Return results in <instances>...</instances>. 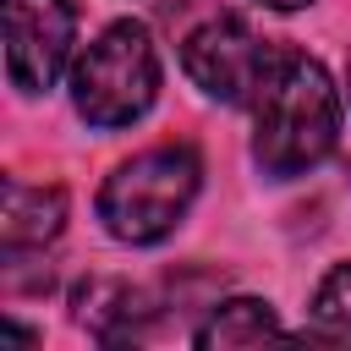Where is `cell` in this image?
Masks as SVG:
<instances>
[{"label":"cell","instance_id":"1","mask_svg":"<svg viewBox=\"0 0 351 351\" xmlns=\"http://www.w3.org/2000/svg\"><path fill=\"white\" fill-rule=\"evenodd\" d=\"M340 143V88L324 60L302 49H274L252 93V154L274 181L307 176Z\"/></svg>","mask_w":351,"mask_h":351},{"label":"cell","instance_id":"2","mask_svg":"<svg viewBox=\"0 0 351 351\" xmlns=\"http://www.w3.org/2000/svg\"><path fill=\"white\" fill-rule=\"evenodd\" d=\"M197 186H203L197 148L159 143V148H143V154H132L126 165L110 170V181L99 186V219L115 241L154 247L186 219Z\"/></svg>","mask_w":351,"mask_h":351},{"label":"cell","instance_id":"3","mask_svg":"<svg viewBox=\"0 0 351 351\" xmlns=\"http://www.w3.org/2000/svg\"><path fill=\"white\" fill-rule=\"evenodd\" d=\"M154 99H159V49L143 22H110L71 66V104L99 132L143 121Z\"/></svg>","mask_w":351,"mask_h":351},{"label":"cell","instance_id":"4","mask_svg":"<svg viewBox=\"0 0 351 351\" xmlns=\"http://www.w3.org/2000/svg\"><path fill=\"white\" fill-rule=\"evenodd\" d=\"M274 60V44L258 38L241 16H208L203 27H192L181 38V66L186 77L219 99V104H252L263 71Z\"/></svg>","mask_w":351,"mask_h":351},{"label":"cell","instance_id":"5","mask_svg":"<svg viewBox=\"0 0 351 351\" xmlns=\"http://www.w3.org/2000/svg\"><path fill=\"white\" fill-rule=\"evenodd\" d=\"M5 16V77L22 93L55 88L77 44V0H0Z\"/></svg>","mask_w":351,"mask_h":351},{"label":"cell","instance_id":"6","mask_svg":"<svg viewBox=\"0 0 351 351\" xmlns=\"http://www.w3.org/2000/svg\"><path fill=\"white\" fill-rule=\"evenodd\" d=\"M71 307H77V324H82L93 340H104V346L137 340V335L148 329V318H154L148 296H143L137 285H126V280H82V285L71 291Z\"/></svg>","mask_w":351,"mask_h":351},{"label":"cell","instance_id":"7","mask_svg":"<svg viewBox=\"0 0 351 351\" xmlns=\"http://www.w3.org/2000/svg\"><path fill=\"white\" fill-rule=\"evenodd\" d=\"M66 225V192L60 186H27V181H5V208H0V241L5 252H27L55 241Z\"/></svg>","mask_w":351,"mask_h":351},{"label":"cell","instance_id":"8","mask_svg":"<svg viewBox=\"0 0 351 351\" xmlns=\"http://www.w3.org/2000/svg\"><path fill=\"white\" fill-rule=\"evenodd\" d=\"M269 335H285L274 307L263 296H230V302H214L208 318L192 329V346L203 351H230V346H258Z\"/></svg>","mask_w":351,"mask_h":351},{"label":"cell","instance_id":"9","mask_svg":"<svg viewBox=\"0 0 351 351\" xmlns=\"http://www.w3.org/2000/svg\"><path fill=\"white\" fill-rule=\"evenodd\" d=\"M307 335H313V340L351 346V263H335V269L318 280L313 307H307Z\"/></svg>","mask_w":351,"mask_h":351},{"label":"cell","instance_id":"10","mask_svg":"<svg viewBox=\"0 0 351 351\" xmlns=\"http://www.w3.org/2000/svg\"><path fill=\"white\" fill-rule=\"evenodd\" d=\"M258 5H274V11H302V5H313V0H258Z\"/></svg>","mask_w":351,"mask_h":351},{"label":"cell","instance_id":"11","mask_svg":"<svg viewBox=\"0 0 351 351\" xmlns=\"http://www.w3.org/2000/svg\"><path fill=\"white\" fill-rule=\"evenodd\" d=\"M346 93H351V66H346Z\"/></svg>","mask_w":351,"mask_h":351}]
</instances>
